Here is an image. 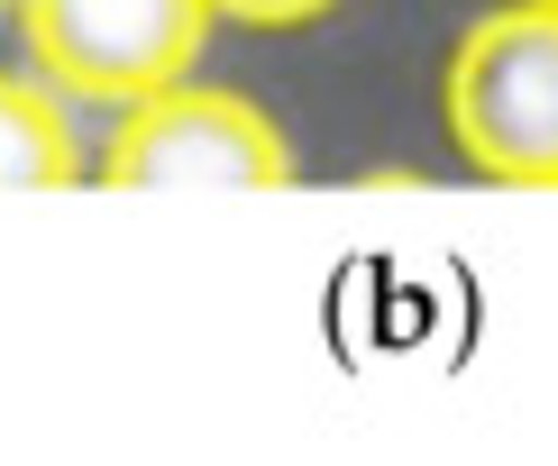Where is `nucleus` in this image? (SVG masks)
Instances as JSON below:
<instances>
[{"instance_id": "4", "label": "nucleus", "mask_w": 558, "mask_h": 466, "mask_svg": "<svg viewBox=\"0 0 558 466\" xmlns=\"http://www.w3.org/2000/svg\"><path fill=\"white\" fill-rule=\"evenodd\" d=\"M0 183L10 193H64L83 183V137L64 91H46L28 74H0Z\"/></svg>"}, {"instance_id": "3", "label": "nucleus", "mask_w": 558, "mask_h": 466, "mask_svg": "<svg viewBox=\"0 0 558 466\" xmlns=\"http://www.w3.org/2000/svg\"><path fill=\"white\" fill-rule=\"evenodd\" d=\"M10 10L46 83L110 110L156 83H183L211 37V0H10Z\"/></svg>"}, {"instance_id": "5", "label": "nucleus", "mask_w": 558, "mask_h": 466, "mask_svg": "<svg viewBox=\"0 0 558 466\" xmlns=\"http://www.w3.org/2000/svg\"><path fill=\"white\" fill-rule=\"evenodd\" d=\"M339 0H211V19H239V28H312Z\"/></svg>"}, {"instance_id": "1", "label": "nucleus", "mask_w": 558, "mask_h": 466, "mask_svg": "<svg viewBox=\"0 0 558 466\" xmlns=\"http://www.w3.org/2000/svg\"><path fill=\"white\" fill-rule=\"evenodd\" d=\"M439 120L485 183L558 193V10L549 0H504L449 46Z\"/></svg>"}, {"instance_id": "2", "label": "nucleus", "mask_w": 558, "mask_h": 466, "mask_svg": "<svg viewBox=\"0 0 558 466\" xmlns=\"http://www.w3.org/2000/svg\"><path fill=\"white\" fill-rule=\"evenodd\" d=\"M92 174L129 183V193H284L302 165H293V137L275 128V110L183 74L120 101V128H110Z\"/></svg>"}, {"instance_id": "6", "label": "nucleus", "mask_w": 558, "mask_h": 466, "mask_svg": "<svg viewBox=\"0 0 558 466\" xmlns=\"http://www.w3.org/2000/svg\"><path fill=\"white\" fill-rule=\"evenodd\" d=\"M0 10H10V0H0Z\"/></svg>"}, {"instance_id": "7", "label": "nucleus", "mask_w": 558, "mask_h": 466, "mask_svg": "<svg viewBox=\"0 0 558 466\" xmlns=\"http://www.w3.org/2000/svg\"><path fill=\"white\" fill-rule=\"evenodd\" d=\"M549 10H558V0H549Z\"/></svg>"}]
</instances>
